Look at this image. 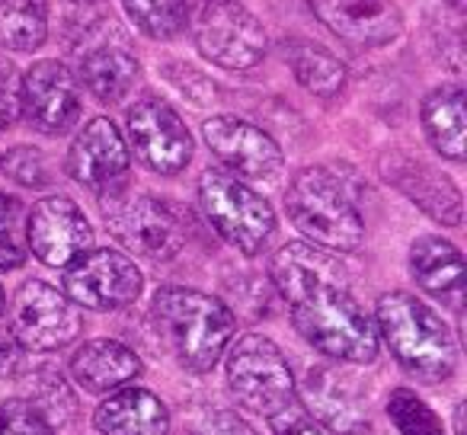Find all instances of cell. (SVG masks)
<instances>
[{
    "instance_id": "6da1fadb",
    "label": "cell",
    "mask_w": 467,
    "mask_h": 435,
    "mask_svg": "<svg viewBox=\"0 0 467 435\" xmlns=\"http://www.w3.org/2000/svg\"><path fill=\"white\" fill-rule=\"evenodd\" d=\"M269 279L288 305L292 324L317 352L339 362H375L378 330L349 292L339 260L311 243H285L269 263Z\"/></svg>"
},
{
    "instance_id": "7a4b0ae2",
    "label": "cell",
    "mask_w": 467,
    "mask_h": 435,
    "mask_svg": "<svg viewBox=\"0 0 467 435\" xmlns=\"http://www.w3.org/2000/svg\"><path fill=\"white\" fill-rule=\"evenodd\" d=\"M150 317L170 356L189 371H212L237 330L224 301L182 285H163L150 301Z\"/></svg>"
},
{
    "instance_id": "3957f363",
    "label": "cell",
    "mask_w": 467,
    "mask_h": 435,
    "mask_svg": "<svg viewBox=\"0 0 467 435\" xmlns=\"http://www.w3.org/2000/svg\"><path fill=\"white\" fill-rule=\"evenodd\" d=\"M378 330L394 358L420 381H445L458 365V343L448 324L416 295L388 292L378 298Z\"/></svg>"
},
{
    "instance_id": "277c9868",
    "label": "cell",
    "mask_w": 467,
    "mask_h": 435,
    "mask_svg": "<svg viewBox=\"0 0 467 435\" xmlns=\"http://www.w3.org/2000/svg\"><path fill=\"white\" fill-rule=\"evenodd\" d=\"M285 212L311 243L333 254H352L365 241V222L343 182L324 167H305L285 189Z\"/></svg>"
},
{
    "instance_id": "5b68a950",
    "label": "cell",
    "mask_w": 467,
    "mask_h": 435,
    "mask_svg": "<svg viewBox=\"0 0 467 435\" xmlns=\"http://www.w3.org/2000/svg\"><path fill=\"white\" fill-rule=\"evenodd\" d=\"M199 205L214 231L241 254L256 256L275 234V212L256 189L227 170H205L199 180Z\"/></svg>"
},
{
    "instance_id": "8992f818",
    "label": "cell",
    "mask_w": 467,
    "mask_h": 435,
    "mask_svg": "<svg viewBox=\"0 0 467 435\" xmlns=\"http://www.w3.org/2000/svg\"><path fill=\"white\" fill-rule=\"evenodd\" d=\"M227 388L244 409L273 416L295 400V378L282 349L260 333H247L231 346Z\"/></svg>"
},
{
    "instance_id": "52a82bcc",
    "label": "cell",
    "mask_w": 467,
    "mask_h": 435,
    "mask_svg": "<svg viewBox=\"0 0 467 435\" xmlns=\"http://www.w3.org/2000/svg\"><path fill=\"white\" fill-rule=\"evenodd\" d=\"M103 199H109L103 205L109 231L131 254L167 263L186 247V222L170 202L157 195H125V199L103 195Z\"/></svg>"
},
{
    "instance_id": "ba28073f",
    "label": "cell",
    "mask_w": 467,
    "mask_h": 435,
    "mask_svg": "<svg viewBox=\"0 0 467 435\" xmlns=\"http://www.w3.org/2000/svg\"><path fill=\"white\" fill-rule=\"evenodd\" d=\"M195 48L224 71H250L269 52L263 23L237 0H208L192 29Z\"/></svg>"
},
{
    "instance_id": "9c48e42d",
    "label": "cell",
    "mask_w": 467,
    "mask_h": 435,
    "mask_svg": "<svg viewBox=\"0 0 467 435\" xmlns=\"http://www.w3.org/2000/svg\"><path fill=\"white\" fill-rule=\"evenodd\" d=\"M80 311L67 295L52 288L48 282H23L20 292L10 301V337L26 352H55L78 339Z\"/></svg>"
},
{
    "instance_id": "30bf717a",
    "label": "cell",
    "mask_w": 467,
    "mask_h": 435,
    "mask_svg": "<svg viewBox=\"0 0 467 435\" xmlns=\"http://www.w3.org/2000/svg\"><path fill=\"white\" fill-rule=\"evenodd\" d=\"M141 269L119 250H87L65 266V295L78 307L119 311L141 295Z\"/></svg>"
},
{
    "instance_id": "8fae6325",
    "label": "cell",
    "mask_w": 467,
    "mask_h": 435,
    "mask_svg": "<svg viewBox=\"0 0 467 435\" xmlns=\"http://www.w3.org/2000/svg\"><path fill=\"white\" fill-rule=\"evenodd\" d=\"M125 125H129V141L138 161L154 173L173 176L192 161V135H189L180 112L170 103H163L161 97L138 99L125 112Z\"/></svg>"
},
{
    "instance_id": "7c38bea8",
    "label": "cell",
    "mask_w": 467,
    "mask_h": 435,
    "mask_svg": "<svg viewBox=\"0 0 467 435\" xmlns=\"http://www.w3.org/2000/svg\"><path fill=\"white\" fill-rule=\"evenodd\" d=\"M80 84L65 61H36L20 80V116L42 135H65L80 122Z\"/></svg>"
},
{
    "instance_id": "4fadbf2b",
    "label": "cell",
    "mask_w": 467,
    "mask_h": 435,
    "mask_svg": "<svg viewBox=\"0 0 467 435\" xmlns=\"http://www.w3.org/2000/svg\"><path fill=\"white\" fill-rule=\"evenodd\" d=\"M93 243V228L87 214L67 195H48L26 214V247L46 266L65 269L71 260L87 254Z\"/></svg>"
},
{
    "instance_id": "5bb4252c",
    "label": "cell",
    "mask_w": 467,
    "mask_h": 435,
    "mask_svg": "<svg viewBox=\"0 0 467 435\" xmlns=\"http://www.w3.org/2000/svg\"><path fill=\"white\" fill-rule=\"evenodd\" d=\"M129 144L122 131L103 116L87 122L67 150V173L97 195H116V189L129 176Z\"/></svg>"
},
{
    "instance_id": "9a60e30c",
    "label": "cell",
    "mask_w": 467,
    "mask_h": 435,
    "mask_svg": "<svg viewBox=\"0 0 467 435\" xmlns=\"http://www.w3.org/2000/svg\"><path fill=\"white\" fill-rule=\"evenodd\" d=\"M205 144L212 154L234 170L237 176H250V180H275L282 173V148L256 125L244 122L234 116H214L202 125Z\"/></svg>"
},
{
    "instance_id": "2e32d148",
    "label": "cell",
    "mask_w": 467,
    "mask_h": 435,
    "mask_svg": "<svg viewBox=\"0 0 467 435\" xmlns=\"http://www.w3.org/2000/svg\"><path fill=\"white\" fill-rule=\"evenodd\" d=\"M78 78L84 87L99 99V103H119L131 93V87L141 78V65H138L135 52H131L129 39L119 33L116 23H106L99 36H90L78 55Z\"/></svg>"
},
{
    "instance_id": "e0dca14e",
    "label": "cell",
    "mask_w": 467,
    "mask_h": 435,
    "mask_svg": "<svg viewBox=\"0 0 467 435\" xmlns=\"http://www.w3.org/2000/svg\"><path fill=\"white\" fill-rule=\"evenodd\" d=\"M311 14L352 48H378L400 36L403 16L390 0H307Z\"/></svg>"
},
{
    "instance_id": "ac0fdd59",
    "label": "cell",
    "mask_w": 467,
    "mask_h": 435,
    "mask_svg": "<svg viewBox=\"0 0 467 435\" xmlns=\"http://www.w3.org/2000/svg\"><path fill=\"white\" fill-rule=\"evenodd\" d=\"M381 170L403 195H407L413 205H420L429 218L448 224V228H458L461 218H464V202L461 192L445 173H439L435 167H429L426 161L410 154H390L381 161Z\"/></svg>"
},
{
    "instance_id": "d6986e66",
    "label": "cell",
    "mask_w": 467,
    "mask_h": 435,
    "mask_svg": "<svg viewBox=\"0 0 467 435\" xmlns=\"http://www.w3.org/2000/svg\"><path fill=\"white\" fill-rule=\"evenodd\" d=\"M410 273L416 285L458 311L464 298V256L445 237L426 234L410 247Z\"/></svg>"
},
{
    "instance_id": "ffe728a7",
    "label": "cell",
    "mask_w": 467,
    "mask_h": 435,
    "mask_svg": "<svg viewBox=\"0 0 467 435\" xmlns=\"http://www.w3.org/2000/svg\"><path fill=\"white\" fill-rule=\"evenodd\" d=\"M99 435H170V413L150 390L119 388L93 413Z\"/></svg>"
},
{
    "instance_id": "44dd1931",
    "label": "cell",
    "mask_w": 467,
    "mask_h": 435,
    "mask_svg": "<svg viewBox=\"0 0 467 435\" xmlns=\"http://www.w3.org/2000/svg\"><path fill=\"white\" fill-rule=\"evenodd\" d=\"M141 375V358L116 339H90L71 356V378L90 394L119 390Z\"/></svg>"
},
{
    "instance_id": "7402d4cb",
    "label": "cell",
    "mask_w": 467,
    "mask_h": 435,
    "mask_svg": "<svg viewBox=\"0 0 467 435\" xmlns=\"http://www.w3.org/2000/svg\"><path fill=\"white\" fill-rule=\"evenodd\" d=\"M422 129L426 138L441 157L448 161H464V135H467V116H464V90L454 84L435 87L422 99Z\"/></svg>"
},
{
    "instance_id": "603a6c76",
    "label": "cell",
    "mask_w": 467,
    "mask_h": 435,
    "mask_svg": "<svg viewBox=\"0 0 467 435\" xmlns=\"http://www.w3.org/2000/svg\"><path fill=\"white\" fill-rule=\"evenodd\" d=\"M285 52V61L292 67L295 80L305 87L307 93L314 97H324V99H333L339 90L346 87V65L330 52V48L317 46L311 39H288L282 46Z\"/></svg>"
},
{
    "instance_id": "cb8c5ba5",
    "label": "cell",
    "mask_w": 467,
    "mask_h": 435,
    "mask_svg": "<svg viewBox=\"0 0 467 435\" xmlns=\"http://www.w3.org/2000/svg\"><path fill=\"white\" fill-rule=\"evenodd\" d=\"M48 39V0H0V48L36 52Z\"/></svg>"
},
{
    "instance_id": "d4e9b609",
    "label": "cell",
    "mask_w": 467,
    "mask_h": 435,
    "mask_svg": "<svg viewBox=\"0 0 467 435\" xmlns=\"http://www.w3.org/2000/svg\"><path fill=\"white\" fill-rule=\"evenodd\" d=\"M305 394H307V400H311L314 413H317L327 426L337 429V432H358V429H368V422L358 416L356 403H346V390L333 371H311Z\"/></svg>"
},
{
    "instance_id": "484cf974",
    "label": "cell",
    "mask_w": 467,
    "mask_h": 435,
    "mask_svg": "<svg viewBox=\"0 0 467 435\" xmlns=\"http://www.w3.org/2000/svg\"><path fill=\"white\" fill-rule=\"evenodd\" d=\"M122 7L138 33L157 42L180 39L189 26L186 0H122Z\"/></svg>"
},
{
    "instance_id": "4316f807",
    "label": "cell",
    "mask_w": 467,
    "mask_h": 435,
    "mask_svg": "<svg viewBox=\"0 0 467 435\" xmlns=\"http://www.w3.org/2000/svg\"><path fill=\"white\" fill-rule=\"evenodd\" d=\"M26 208L20 199L0 192V273L26 263Z\"/></svg>"
},
{
    "instance_id": "83f0119b",
    "label": "cell",
    "mask_w": 467,
    "mask_h": 435,
    "mask_svg": "<svg viewBox=\"0 0 467 435\" xmlns=\"http://www.w3.org/2000/svg\"><path fill=\"white\" fill-rule=\"evenodd\" d=\"M388 416L394 419V426L400 435H445L441 419L429 409V403L410 388L390 390Z\"/></svg>"
},
{
    "instance_id": "f1b7e54d",
    "label": "cell",
    "mask_w": 467,
    "mask_h": 435,
    "mask_svg": "<svg viewBox=\"0 0 467 435\" xmlns=\"http://www.w3.org/2000/svg\"><path fill=\"white\" fill-rule=\"evenodd\" d=\"M29 390H33V400L29 403H33L48 422H65L74 416V394L67 390L65 378L55 368H36Z\"/></svg>"
},
{
    "instance_id": "f546056e",
    "label": "cell",
    "mask_w": 467,
    "mask_h": 435,
    "mask_svg": "<svg viewBox=\"0 0 467 435\" xmlns=\"http://www.w3.org/2000/svg\"><path fill=\"white\" fill-rule=\"evenodd\" d=\"M0 173L26 189H46L52 182L46 154L39 148H29V144H16V148L4 150L0 154Z\"/></svg>"
},
{
    "instance_id": "4dcf8cb0",
    "label": "cell",
    "mask_w": 467,
    "mask_h": 435,
    "mask_svg": "<svg viewBox=\"0 0 467 435\" xmlns=\"http://www.w3.org/2000/svg\"><path fill=\"white\" fill-rule=\"evenodd\" d=\"M0 435H55V426L29 400L0 403Z\"/></svg>"
},
{
    "instance_id": "1f68e13d",
    "label": "cell",
    "mask_w": 467,
    "mask_h": 435,
    "mask_svg": "<svg viewBox=\"0 0 467 435\" xmlns=\"http://www.w3.org/2000/svg\"><path fill=\"white\" fill-rule=\"evenodd\" d=\"M163 74H167L170 84H173L180 93H186L192 103H205V99L214 97L212 80H208L202 71H195V67L182 65V61H170V65L163 67Z\"/></svg>"
},
{
    "instance_id": "d6a6232c",
    "label": "cell",
    "mask_w": 467,
    "mask_h": 435,
    "mask_svg": "<svg viewBox=\"0 0 467 435\" xmlns=\"http://www.w3.org/2000/svg\"><path fill=\"white\" fill-rule=\"evenodd\" d=\"M20 119V74L7 58H0V131Z\"/></svg>"
},
{
    "instance_id": "836d02e7",
    "label": "cell",
    "mask_w": 467,
    "mask_h": 435,
    "mask_svg": "<svg viewBox=\"0 0 467 435\" xmlns=\"http://www.w3.org/2000/svg\"><path fill=\"white\" fill-rule=\"evenodd\" d=\"M269 422H273L275 435H324V432H320V426H317V419H314V416L307 413L298 400H292L285 409L273 413V416H269Z\"/></svg>"
},
{
    "instance_id": "e575fe53",
    "label": "cell",
    "mask_w": 467,
    "mask_h": 435,
    "mask_svg": "<svg viewBox=\"0 0 467 435\" xmlns=\"http://www.w3.org/2000/svg\"><path fill=\"white\" fill-rule=\"evenodd\" d=\"M192 435H256L254 426L241 419V416L234 413H205L199 422H195Z\"/></svg>"
},
{
    "instance_id": "d590c367",
    "label": "cell",
    "mask_w": 467,
    "mask_h": 435,
    "mask_svg": "<svg viewBox=\"0 0 467 435\" xmlns=\"http://www.w3.org/2000/svg\"><path fill=\"white\" fill-rule=\"evenodd\" d=\"M4 307H7V298H4V288H0V314H4Z\"/></svg>"
},
{
    "instance_id": "8d00e7d4",
    "label": "cell",
    "mask_w": 467,
    "mask_h": 435,
    "mask_svg": "<svg viewBox=\"0 0 467 435\" xmlns=\"http://www.w3.org/2000/svg\"><path fill=\"white\" fill-rule=\"evenodd\" d=\"M448 7H461V4H464V0H445Z\"/></svg>"
},
{
    "instance_id": "74e56055",
    "label": "cell",
    "mask_w": 467,
    "mask_h": 435,
    "mask_svg": "<svg viewBox=\"0 0 467 435\" xmlns=\"http://www.w3.org/2000/svg\"><path fill=\"white\" fill-rule=\"evenodd\" d=\"M74 4H97V0H74Z\"/></svg>"
}]
</instances>
